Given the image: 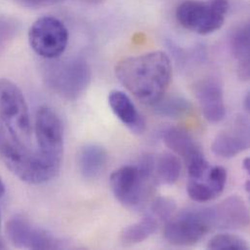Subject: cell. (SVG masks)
I'll list each match as a JSON object with an SVG mask.
<instances>
[{
	"label": "cell",
	"instance_id": "1",
	"mask_svg": "<svg viewBox=\"0 0 250 250\" xmlns=\"http://www.w3.org/2000/svg\"><path fill=\"white\" fill-rule=\"evenodd\" d=\"M119 82L141 104L153 105L166 94L172 66L163 51H154L120 61L115 67Z\"/></svg>",
	"mask_w": 250,
	"mask_h": 250
},
{
	"label": "cell",
	"instance_id": "2",
	"mask_svg": "<svg viewBox=\"0 0 250 250\" xmlns=\"http://www.w3.org/2000/svg\"><path fill=\"white\" fill-rule=\"evenodd\" d=\"M0 156L7 167L21 180L29 184H43L58 173L28 147L19 133L0 119Z\"/></svg>",
	"mask_w": 250,
	"mask_h": 250
},
{
	"label": "cell",
	"instance_id": "3",
	"mask_svg": "<svg viewBox=\"0 0 250 250\" xmlns=\"http://www.w3.org/2000/svg\"><path fill=\"white\" fill-rule=\"evenodd\" d=\"M153 156L143 157L136 166H124L110 176L111 191L116 200L126 208L139 210L149 202L154 185Z\"/></svg>",
	"mask_w": 250,
	"mask_h": 250
},
{
	"label": "cell",
	"instance_id": "4",
	"mask_svg": "<svg viewBox=\"0 0 250 250\" xmlns=\"http://www.w3.org/2000/svg\"><path fill=\"white\" fill-rule=\"evenodd\" d=\"M43 77L47 87L56 95L66 101H75L89 87L92 69L81 57L55 60L45 66Z\"/></svg>",
	"mask_w": 250,
	"mask_h": 250
},
{
	"label": "cell",
	"instance_id": "5",
	"mask_svg": "<svg viewBox=\"0 0 250 250\" xmlns=\"http://www.w3.org/2000/svg\"><path fill=\"white\" fill-rule=\"evenodd\" d=\"M230 7L229 0H186L176 8L175 18L184 28L208 35L223 26Z\"/></svg>",
	"mask_w": 250,
	"mask_h": 250
},
{
	"label": "cell",
	"instance_id": "6",
	"mask_svg": "<svg viewBox=\"0 0 250 250\" xmlns=\"http://www.w3.org/2000/svg\"><path fill=\"white\" fill-rule=\"evenodd\" d=\"M214 228L210 208H188L165 223V239L172 246L191 247L198 244Z\"/></svg>",
	"mask_w": 250,
	"mask_h": 250
},
{
	"label": "cell",
	"instance_id": "7",
	"mask_svg": "<svg viewBox=\"0 0 250 250\" xmlns=\"http://www.w3.org/2000/svg\"><path fill=\"white\" fill-rule=\"evenodd\" d=\"M34 127L38 156L60 172L63 155V128L60 117L52 108L41 106L36 112Z\"/></svg>",
	"mask_w": 250,
	"mask_h": 250
},
{
	"label": "cell",
	"instance_id": "8",
	"mask_svg": "<svg viewBox=\"0 0 250 250\" xmlns=\"http://www.w3.org/2000/svg\"><path fill=\"white\" fill-rule=\"evenodd\" d=\"M69 33L65 24L52 16L36 20L28 31V41L36 55L45 60L59 59L66 50Z\"/></svg>",
	"mask_w": 250,
	"mask_h": 250
},
{
	"label": "cell",
	"instance_id": "9",
	"mask_svg": "<svg viewBox=\"0 0 250 250\" xmlns=\"http://www.w3.org/2000/svg\"><path fill=\"white\" fill-rule=\"evenodd\" d=\"M0 119L29 143L31 123L23 94L12 81L0 79Z\"/></svg>",
	"mask_w": 250,
	"mask_h": 250
},
{
	"label": "cell",
	"instance_id": "10",
	"mask_svg": "<svg viewBox=\"0 0 250 250\" xmlns=\"http://www.w3.org/2000/svg\"><path fill=\"white\" fill-rule=\"evenodd\" d=\"M175 203L168 198L156 199L141 220L125 227L121 233L125 245H137L155 234L161 224L166 223L174 213Z\"/></svg>",
	"mask_w": 250,
	"mask_h": 250
},
{
	"label": "cell",
	"instance_id": "11",
	"mask_svg": "<svg viewBox=\"0 0 250 250\" xmlns=\"http://www.w3.org/2000/svg\"><path fill=\"white\" fill-rule=\"evenodd\" d=\"M187 193L189 197L199 203H207L218 198L227 183V170L220 166L209 163L188 173Z\"/></svg>",
	"mask_w": 250,
	"mask_h": 250
},
{
	"label": "cell",
	"instance_id": "12",
	"mask_svg": "<svg viewBox=\"0 0 250 250\" xmlns=\"http://www.w3.org/2000/svg\"><path fill=\"white\" fill-rule=\"evenodd\" d=\"M9 241L19 249L57 250L61 243L46 231L32 225L22 215H15L6 224Z\"/></svg>",
	"mask_w": 250,
	"mask_h": 250
},
{
	"label": "cell",
	"instance_id": "13",
	"mask_svg": "<svg viewBox=\"0 0 250 250\" xmlns=\"http://www.w3.org/2000/svg\"><path fill=\"white\" fill-rule=\"evenodd\" d=\"M250 142V121L240 116L216 135L211 148L216 156L231 159L248 150Z\"/></svg>",
	"mask_w": 250,
	"mask_h": 250
},
{
	"label": "cell",
	"instance_id": "14",
	"mask_svg": "<svg viewBox=\"0 0 250 250\" xmlns=\"http://www.w3.org/2000/svg\"><path fill=\"white\" fill-rule=\"evenodd\" d=\"M196 98L205 119L212 124L224 120L226 105L222 86L214 78L200 81L195 88Z\"/></svg>",
	"mask_w": 250,
	"mask_h": 250
},
{
	"label": "cell",
	"instance_id": "15",
	"mask_svg": "<svg viewBox=\"0 0 250 250\" xmlns=\"http://www.w3.org/2000/svg\"><path fill=\"white\" fill-rule=\"evenodd\" d=\"M213 226L218 229L241 230L250 225V212L244 200L231 196L210 207Z\"/></svg>",
	"mask_w": 250,
	"mask_h": 250
},
{
	"label": "cell",
	"instance_id": "16",
	"mask_svg": "<svg viewBox=\"0 0 250 250\" xmlns=\"http://www.w3.org/2000/svg\"><path fill=\"white\" fill-rule=\"evenodd\" d=\"M108 104L115 116L133 133L144 132L146 123L130 98L122 91H112L108 95Z\"/></svg>",
	"mask_w": 250,
	"mask_h": 250
},
{
	"label": "cell",
	"instance_id": "17",
	"mask_svg": "<svg viewBox=\"0 0 250 250\" xmlns=\"http://www.w3.org/2000/svg\"><path fill=\"white\" fill-rule=\"evenodd\" d=\"M164 143L176 155L181 157L185 164L204 156L201 147L194 137L181 127H167L162 133Z\"/></svg>",
	"mask_w": 250,
	"mask_h": 250
},
{
	"label": "cell",
	"instance_id": "18",
	"mask_svg": "<svg viewBox=\"0 0 250 250\" xmlns=\"http://www.w3.org/2000/svg\"><path fill=\"white\" fill-rule=\"evenodd\" d=\"M230 50L237 62L239 77L248 81L250 76V29L249 23H244L236 28L230 34Z\"/></svg>",
	"mask_w": 250,
	"mask_h": 250
},
{
	"label": "cell",
	"instance_id": "19",
	"mask_svg": "<svg viewBox=\"0 0 250 250\" xmlns=\"http://www.w3.org/2000/svg\"><path fill=\"white\" fill-rule=\"evenodd\" d=\"M107 163V153L98 144H88L83 147L78 156L80 172L85 178L92 179L99 176Z\"/></svg>",
	"mask_w": 250,
	"mask_h": 250
},
{
	"label": "cell",
	"instance_id": "20",
	"mask_svg": "<svg viewBox=\"0 0 250 250\" xmlns=\"http://www.w3.org/2000/svg\"><path fill=\"white\" fill-rule=\"evenodd\" d=\"M181 162L172 153H163L153 158V174L157 184L173 185L181 174Z\"/></svg>",
	"mask_w": 250,
	"mask_h": 250
},
{
	"label": "cell",
	"instance_id": "21",
	"mask_svg": "<svg viewBox=\"0 0 250 250\" xmlns=\"http://www.w3.org/2000/svg\"><path fill=\"white\" fill-rule=\"evenodd\" d=\"M152 106L157 115L170 119L183 118L188 116L193 110L192 104L186 99L178 96H164Z\"/></svg>",
	"mask_w": 250,
	"mask_h": 250
},
{
	"label": "cell",
	"instance_id": "22",
	"mask_svg": "<svg viewBox=\"0 0 250 250\" xmlns=\"http://www.w3.org/2000/svg\"><path fill=\"white\" fill-rule=\"evenodd\" d=\"M208 249L212 250H248L247 242L232 234H219L210 239L208 244Z\"/></svg>",
	"mask_w": 250,
	"mask_h": 250
},
{
	"label": "cell",
	"instance_id": "23",
	"mask_svg": "<svg viewBox=\"0 0 250 250\" xmlns=\"http://www.w3.org/2000/svg\"><path fill=\"white\" fill-rule=\"evenodd\" d=\"M20 31V23L11 17H0V56L5 53Z\"/></svg>",
	"mask_w": 250,
	"mask_h": 250
},
{
	"label": "cell",
	"instance_id": "24",
	"mask_svg": "<svg viewBox=\"0 0 250 250\" xmlns=\"http://www.w3.org/2000/svg\"><path fill=\"white\" fill-rule=\"evenodd\" d=\"M14 3L31 9H40L59 4L64 0H11Z\"/></svg>",
	"mask_w": 250,
	"mask_h": 250
},
{
	"label": "cell",
	"instance_id": "25",
	"mask_svg": "<svg viewBox=\"0 0 250 250\" xmlns=\"http://www.w3.org/2000/svg\"><path fill=\"white\" fill-rule=\"evenodd\" d=\"M250 158H247V159H245V161H244V167H245V169L247 170V172H248V173L250 172Z\"/></svg>",
	"mask_w": 250,
	"mask_h": 250
},
{
	"label": "cell",
	"instance_id": "26",
	"mask_svg": "<svg viewBox=\"0 0 250 250\" xmlns=\"http://www.w3.org/2000/svg\"><path fill=\"white\" fill-rule=\"evenodd\" d=\"M250 95H248L247 97H246V99H245V108H246V110L247 111H250Z\"/></svg>",
	"mask_w": 250,
	"mask_h": 250
},
{
	"label": "cell",
	"instance_id": "27",
	"mask_svg": "<svg viewBox=\"0 0 250 250\" xmlns=\"http://www.w3.org/2000/svg\"><path fill=\"white\" fill-rule=\"evenodd\" d=\"M4 194H5V185H4V183H3V181L0 177V198H2Z\"/></svg>",
	"mask_w": 250,
	"mask_h": 250
},
{
	"label": "cell",
	"instance_id": "28",
	"mask_svg": "<svg viewBox=\"0 0 250 250\" xmlns=\"http://www.w3.org/2000/svg\"><path fill=\"white\" fill-rule=\"evenodd\" d=\"M84 1L89 2V3H94V4H96V3H101V2H103V1H104V0H84Z\"/></svg>",
	"mask_w": 250,
	"mask_h": 250
},
{
	"label": "cell",
	"instance_id": "29",
	"mask_svg": "<svg viewBox=\"0 0 250 250\" xmlns=\"http://www.w3.org/2000/svg\"><path fill=\"white\" fill-rule=\"evenodd\" d=\"M0 226H1V215H0ZM2 249H5V246H4V244L2 243V241L0 240V250H2Z\"/></svg>",
	"mask_w": 250,
	"mask_h": 250
}]
</instances>
